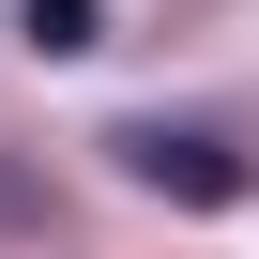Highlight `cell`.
<instances>
[{
    "mask_svg": "<svg viewBox=\"0 0 259 259\" xmlns=\"http://www.w3.org/2000/svg\"><path fill=\"white\" fill-rule=\"evenodd\" d=\"M107 153L138 168L153 198H183V213H244V198H259V168H244V153L213 138V122H122Z\"/></svg>",
    "mask_w": 259,
    "mask_h": 259,
    "instance_id": "6da1fadb",
    "label": "cell"
},
{
    "mask_svg": "<svg viewBox=\"0 0 259 259\" xmlns=\"http://www.w3.org/2000/svg\"><path fill=\"white\" fill-rule=\"evenodd\" d=\"M31 46H46V61H76V46H107V0H31Z\"/></svg>",
    "mask_w": 259,
    "mask_h": 259,
    "instance_id": "7a4b0ae2",
    "label": "cell"
},
{
    "mask_svg": "<svg viewBox=\"0 0 259 259\" xmlns=\"http://www.w3.org/2000/svg\"><path fill=\"white\" fill-rule=\"evenodd\" d=\"M0 213H46V198H31V183H16V168H0Z\"/></svg>",
    "mask_w": 259,
    "mask_h": 259,
    "instance_id": "3957f363",
    "label": "cell"
}]
</instances>
